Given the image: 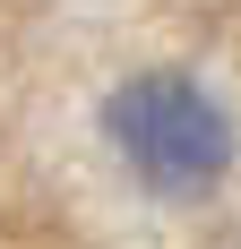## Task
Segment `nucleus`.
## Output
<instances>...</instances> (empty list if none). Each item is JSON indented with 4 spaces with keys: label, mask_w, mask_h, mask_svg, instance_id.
Masks as SVG:
<instances>
[{
    "label": "nucleus",
    "mask_w": 241,
    "mask_h": 249,
    "mask_svg": "<svg viewBox=\"0 0 241 249\" xmlns=\"http://www.w3.org/2000/svg\"><path fill=\"white\" fill-rule=\"evenodd\" d=\"M103 138L120 172L164 206H198L233 172V112L181 69H138L103 95Z\"/></svg>",
    "instance_id": "f257e3e1"
}]
</instances>
